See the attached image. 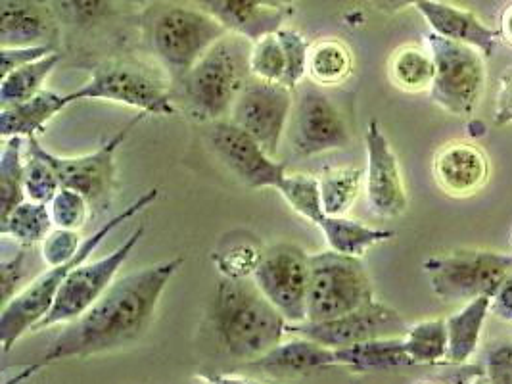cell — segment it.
<instances>
[{
  "instance_id": "cell-1",
  "label": "cell",
  "mask_w": 512,
  "mask_h": 384,
  "mask_svg": "<svg viewBox=\"0 0 512 384\" xmlns=\"http://www.w3.org/2000/svg\"><path fill=\"white\" fill-rule=\"evenodd\" d=\"M183 264L185 258L179 256L116 279L87 312L66 323L41 358L27 363L8 384L25 383L60 361L83 360L137 342L152 325L163 290Z\"/></svg>"
},
{
  "instance_id": "cell-2",
  "label": "cell",
  "mask_w": 512,
  "mask_h": 384,
  "mask_svg": "<svg viewBox=\"0 0 512 384\" xmlns=\"http://www.w3.org/2000/svg\"><path fill=\"white\" fill-rule=\"evenodd\" d=\"M286 323L254 279H219L211 327L221 352L229 360L246 365L267 354L284 340Z\"/></svg>"
},
{
  "instance_id": "cell-3",
  "label": "cell",
  "mask_w": 512,
  "mask_h": 384,
  "mask_svg": "<svg viewBox=\"0 0 512 384\" xmlns=\"http://www.w3.org/2000/svg\"><path fill=\"white\" fill-rule=\"evenodd\" d=\"M148 4L142 16L148 47L177 85L229 29L190 2L150 0Z\"/></svg>"
},
{
  "instance_id": "cell-4",
  "label": "cell",
  "mask_w": 512,
  "mask_h": 384,
  "mask_svg": "<svg viewBox=\"0 0 512 384\" xmlns=\"http://www.w3.org/2000/svg\"><path fill=\"white\" fill-rule=\"evenodd\" d=\"M252 45L248 37L229 31L177 83L196 120L211 123L229 118L236 98L252 79Z\"/></svg>"
},
{
  "instance_id": "cell-5",
  "label": "cell",
  "mask_w": 512,
  "mask_h": 384,
  "mask_svg": "<svg viewBox=\"0 0 512 384\" xmlns=\"http://www.w3.org/2000/svg\"><path fill=\"white\" fill-rule=\"evenodd\" d=\"M160 196V189L154 187L150 191L140 194L139 198L129 204L127 208H123V212H119L114 217H110L102 227H98L93 235H89L83 240L77 256L62 265H54L50 267L47 273L39 275L29 287L24 288L20 294H16L6 306H2V315H0V344H2V352L8 354L14 344L29 333L52 308L56 294L62 287V283L66 281V277L77 265L85 264L94 254V250L108 239V235H112L119 225H123L125 221L139 216L140 212H144L150 204H154Z\"/></svg>"
},
{
  "instance_id": "cell-6",
  "label": "cell",
  "mask_w": 512,
  "mask_h": 384,
  "mask_svg": "<svg viewBox=\"0 0 512 384\" xmlns=\"http://www.w3.org/2000/svg\"><path fill=\"white\" fill-rule=\"evenodd\" d=\"M307 321H328L374 300L373 283L361 258L325 250L309 256Z\"/></svg>"
},
{
  "instance_id": "cell-7",
  "label": "cell",
  "mask_w": 512,
  "mask_h": 384,
  "mask_svg": "<svg viewBox=\"0 0 512 384\" xmlns=\"http://www.w3.org/2000/svg\"><path fill=\"white\" fill-rule=\"evenodd\" d=\"M68 104L77 100L117 102L150 116H173L169 83L150 66L135 60H108L94 70L91 79L66 95Z\"/></svg>"
},
{
  "instance_id": "cell-8",
  "label": "cell",
  "mask_w": 512,
  "mask_h": 384,
  "mask_svg": "<svg viewBox=\"0 0 512 384\" xmlns=\"http://www.w3.org/2000/svg\"><path fill=\"white\" fill-rule=\"evenodd\" d=\"M150 114L139 112L133 120L127 121L116 135L102 144L98 150L83 156H58L39 143L37 135L27 137V144L35 148L43 158H47L50 166L58 173L62 187L81 192L91 208L94 216H102L112 208L114 189H116V152L119 146L129 139V135L137 129Z\"/></svg>"
},
{
  "instance_id": "cell-9",
  "label": "cell",
  "mask_w": 512,
  "mask_h": 384,
  "mask_svg": "<svg viewBox=\"0 0 512 384\" xmlns=\"http://www.w3.org/2000/svg\"><path fill=\"white\" fill-rule=\"evenodd\" d=\"M426 43L436 62L432 100L451 116H472L486 87V56L434 31L426 35Z\"/></svg>"
},
{
  "instance_id": "cell-10",
  "label": "cell",
  "mask_w": 512,
  "mask_h": 384,
  "mask_svg": "<svg viewBox=\"0 0 512 384\" xmlns=\"http://www.w3.org/2000/svg\"><path fill=\"white\" fill-rule=\"evenodd\" d=\"M432 292L442 302H470L489 294L512 273V256L493 250H455L424 262Z\"/></svg>"
},
{
  "instance_id": "cell-11",
  "label": "cell",
  "mask_w": 512,
  "mask_h": 384,
  "mask_svg": "<svg viewBox=\"0 0 512 384\" xmlns=\"http://www.w3.org/2000/svg\"><path fill=\"white\" fill-rule=\"evenodd\" d=\"M142 237L144 227L139 225L127 239L123 240V244L117 246L108 256L96 262L87 260L85 264L77 265L62 283L52 308L31 331L39 333L56 325H66L87 312L94 302L102 298V294L114 285L117 271L129 260Z\"/></svg>"
},
{
  "instance_id": "cell-12",
  "label": "cell",
  "mask_w": 512,
  "mask_h": 384,
  "mask_svg": "<svg viewBox=\"0 0 512 384\" xmlns=\"http://www.w3.org/2000/svg\"><path fill=\"white\" fill-rule=\"evenodd\" d=\"M309 254L298 244L280 242L265 248L254 273L259 290L288 323L307 321Z\"/></svg>"
},
{
  "instance_id": "cell-13",
  "label": "cell",
  "mask_w": 512,
  "mask_h": 384,
  "mask_svg": "<svg viewBox=\"0 0 512 384\" xmlns=\"http://www.w3.org/2000/svg\"><path fill=\"white\" fill-rule=\"evenodd\" d=\"M290 141L305 158L342 150L350 144V127L342 112L313 81L302 83L294 91Z\"/></svg>"
},
{
  "instance_id": "cell-14",
  "label": "cell",
  "mask_w": 512,
  "mask_h": 384,
  "mask_svg": "<svg viewBox=\"0 0 512 384\" xmlns=\"http://www.w3.org/2000/svg\"><path fill=\"white\" fill-rule=\"evenodd\" d=\"M409 325L403 315L373 300L371 304L346 313L328 321H303V323H286V335L311 338L328 348H346L373 338L403 336Z\"/></svg>"
},
{
  "instance_id": "cell-15",
  "label": "cell",
  "mask_w": 512,
  "mask_h": 384,
  "mask_svg": "<svg viewBox=\"0 0 512 384\" xmlns=\"http://www.w3.org/2000/svg\"><path fill=\"white\" fill-rule=\"evenodd\" d=\"M292 108V89L252 77L236 98L229 120L248 131L271 156H275L292 116Z\"/></svg>"
},
{
  "instance_id": "cell-16",
  "label": "cell",
  "mask_w": 512,
  "mask_h": 384,
  "mask_svg": "<svg viewBox=\"0 0 512 384\" xmlns=\"http://www.w3.org/2000/svg\"><path fill=\"white\" fill-rule=\"evenodd\" d=\"M208 141L215 156L233 171L236 179L250 189H277L286 175V166L234 121H211Z\"/></svg>"
},
{
  "instance_id": "cell-17",
  "label": "cell",
  "mask_w": 512,
  "mask_h": 384,
  "mask_svg": "<svg viewBox=\"0 0 512 384\" xmlns=\"http://www.w3.org/2000/svg\"><path fill=\"white\" fill-rule=\"evenodd\" d=\"M367 144V169L365 191L367 202L374 216L394 219L407 212L409 200L403 183L396 152L378 121L373 120L365 133Z\"/></svg>"
},
{
  "instance_id": "cell-18",
  "label": "cell",
  "mask_w": 512,
  "mask_h": 384,
  "mask_svg": "<svg viewBox=\"0 0 512 384\" xmlns=\"http://www.w3.org/2000/svg\"><path fill=\"white\" fill-rule=\"evenodd\" d=\"M432 171L438 187L447 196L468 198L488 183V156L474 143L453 141L438 150Z\"/></svg>"
},
{
  "instance_id": "cell-19",
  "label": "cell",
  "mask_w": 512,
  "mask_h": 384,
  "mask_svg": "<svg viewBox=\"0 0 512 384\" xmlns=\"http://www.w3.org/2000/svg\"><path fill=\"white\" fill-rule=\"evenodd\" d=\"M58 24L48 0H2L0 48L56 45Z\"/></svg>"
},
{
  "instance_id": "cell-20",
  "label": "cell",
  "mask_w": 512,
  "mask_h": 384,
  "mask_svg": "<svg viewBox=\"0 0 512 384\" xmlns=\"http://www.w3.org/2000/svg\"><path fill=\"white\" fill-rule=\"evenodd\" d=\"M430 29L445 39L470 45L486 58L491 56L501 39L499 29H491L474 12L443 0H419L415 6Z\"/></svg>"
},
{
  "instance_id": "cell-21",
  "label": "cell",
  "mask_w": 512,
  "mask_h": 384,
  "mask_svg": "<svg viewBox=\"0 0 512 384\" xmlns=\"http://www.w3.org/2000/svg\"><path fill=\"white\" fill-rule=\"evenodd\" d=\"M127 2H150V0H127ZM196 4L200 10L213 16L231 33L257 41L263 35L275 33L284 25L290 10L261 6L256 0H181Z\"/></svg>"
},
{
  "instance_id": "cell-22",
  "label": "cell",
  "mask_w": 512,
  "mask_h": 384,
  "mask_svg": "<svg viewBox=\"0 0 512 384\" xmlns=\"http://www.w3.org/2000/svg\"><path fill=\"white\" fill-rule=\"evenodd\" d=\"M246 367L271 375H305L319 369L338 367V361L334 348L323 346L311 338L292 335L290 340H282L267 354L246 363Z\"/></svg>"
},
{
  "instance_id": "cell-23",
  "label": "cell",
  "mask_w": 512,
  "mask_h": 384,
  "mask_svg": "<svg viewBox=\"0 0 512 384\" xmlns=\"http://www.w3.org/2000/svg\"><path fill=\"white\" fill-rule=\"evenodd\" d=\"M68 106L66 95H56L45 89L24 102L4 104L0 106V135L2 139L33 137Z\"/></svg>"
},
{
  "instance_id": "cell-24",
  "label": "cell",
  "mask_w": 512,
  "mask_h": 384,
  "mask_svg": "<svg viewBox=\"0 0 512 384\" xmlns=\"http://www.w3.org/2000/svg\"><path fill=\"white\" fill-rule=\"evenodd\" d=\"M334 352H336L338 365L348 367L357 373L413 365V360L405 348L403 336L373 338L359 344H351L346 348H336Z\"/></svg>"
},
{
  "instance_id": "cell-25",
  "label": "cell",
  "mask_w": 512,
  "mask_h": 384,
  "mask_svg": "<svg viewBox=\"0 0 512 384\" xmlns=\"http://www.w3.org/2000/svg\"><path fill=\"white\" fill-rule=\"evenodd\" d=\"M489 312H491V296L484 294L466 302L459 312L445 319L447 333H449L447 363L463 365L476 354Z\"/></svg>"
},
{
  "instance_id": "cell-26",
  "label": "cell",
  "mask_w": 512,
  "mask_h": 384,
  "mask_svg": "<svg viewBox=\"0 0 512 384\" xmlns=\"http://www.w3.org/2000/svg\"><path fill=\"white\" fill-rule=\"evenodd\" d=\"M319 229L323 231L330 250L355 258H363L374 246L396 237L394 231L369 227L346 216H326L319 223Z\"/></svg>"
},
{
  "instance_id": "cell-27",
  "label": "cell",
  "mask_w": 512,
  "mask_h": 384,
  "mask_svg": "<svg viewBox=\"0 0 512 384\" xmlns=\"http://www.w3.org/2000/svg\"><path fill=\"white\" fill-rule=\"evenodd\" d=\"M263 254V244L252 233L233 231L211 252V262L219 269L221 277L252 279Z\"/></svg>"
},
{
  "instance_id": "cell-28",
  "label": "cell",
  "mask_w": 512,
  "mask_h": 384,
  "mask_svg": "<svg viewBox=\"0 0 512 384\" xmlns=\"http://www.w3.org/2000/svg\"><path fill=\"white\" fill-rule=\"evenodd\" d=\"M307 75L319 87H338L353 75V52L340 39H321L309 48Z\"/></svg>"
},
{
  "instance_id": "cell-29",
  "label": "cell",
  "mask_w": 512,
  "mask_h": 384,
  "mask_svg": "<svg viewBox=\"0 0 512 384\" xmlns=\"http://www.w3.org/2000/svg\"><path fill=\"white\" fill-rule=\"evenodd\" d=\"M388 72L397 89L407 93H424L432 89L436 62L430 48L426 50L415 45H407L397 48L392 54Z\"/></svg>"
},
{
  "instance_id": "cell-30",
  "label": "cell",
  "mask_w": 512,
  "mask_h": 384,
  "mask_svg": "<svg viewBox=\"0 0 512 384\" xmlns=\"http://www.w3.org/2000/svg\"><path fill=\"white\" fill-rule=\"evenodd\" d=\"M2 154H0V221L10 216L25 200L24 169L25 160L24 137L2 139Z\"/></svg>"
},
{
  "instance_id": "cell-31",
  "label": "cell",
  "mask_w": 512,
  "mask_h": 384,
  "mask_svg": "<svg viewBox=\"0 0 512 384\" xmlns=\"http://www.w3.org/2000/svg\"><path fill=\"white\" fill-rule=\"evenodd\" d=\"M62 54L52 52L41 60H35L31 64H25L22 68L2 75L0 83V106L4 104H14V102H24L43 91V85L48 79V75L56 70L60 64Z\"/></svg>"
},
{
  "instance_id": "cell-32",
  "label": "cell",
  "mask_w": 512,
  "mask_h": 384,
  "mask_svg": "<svg viewBox=\"0 0 512 384\" xmlns=\"http://www.w3.org/2000/svg\"><path fill=\"white\" fill-rule=\"evenodd\" d=\"M52 227L54 221L50 214V206L35 200H24L10 216L0 221L2 237H10L24 246L43 242L52 231Z\"/></svg>"
},
{
  "instance_id": "cell-33",
  "label": "cell",
  "mask_w": 512,
  "mask_h": 384,
  "mask_svg": "<svg viewBox=\"0 0 512 384\" xmlns=\"http://www.w3.org/2000/svg\"><path fill=\"white\" fill-rule=\"evenodd\" d=\"M365 171L357 168H325L319 175L326 216H346L359 198Z\"/></svg>"
},
{
  "instance_id": "cell-34",
  "label": "cell",
  "mask_w": 512,
  "mask_h": 384,
  "mask_svg": "<svg viewBox=\"0 0 512 384\" xmlns=\"http://www.w3.org/2000/svg\"><path fill=\"white\" fill-rule=\"evenodd\" d=\"M403 340L413 365H438L447 361L449 333L445 319H428L409 325Z\"/></svg>"
},
{
  "instance_id": "cell-35",
  "label": "cell",
  "mask_w": 512,
  "mask_h": 384,
  "mask_svg": "<svg viewBox=\"0 0 512 384\" xmlns=\"http://www.w3.org/2000/svg\"><path fill=\"white\" fill-rule=\"evenodd\" d=\"M277 191L298 216L311 221L313 225L319 227V223L325 219L319 177L309 173H286L280 179Z\"/></svg>"
},
{
  "instance_id": "cell-36",
  "label": "cell",
  "mask_w": 512,
  "mask_h": 384,
  "mask_svg": "<svg viewBox=\"0 0 512 384\" xmlns=\"http://www.w3.org/2000/svg\"><path fill=\"white\" fill-rule=\"evenodd\" d=\"M24 189L29 200L45 204H50L56 192L62 189L58 173L50 166V162L29 144L25 158Z\"/></svg>"
},
{
  "instance_id": "cell-37",
  "label": "cell",
  "mask_w": 512,
  "mask_h": 384,
  "mask_svg": "<svg viewBox=\"0 0 512 384\" xmlns=\"http://www.w3.org/2000/svg\"><path fill=\"white\" fill-rule=\"evenodd\" d=\"M250 72L256 79L282 85L286 73V54L277 31L254 41L250 54Z\"/></svg>"
},
{
  "instance_id": "cell-38",
  "label": "cell",
  "mask_w": 512,
  "mask_h": 384,
  "mask_svg": "<svg viewBox=\"0 0 512 384\" xmlns=\"http://www.w3.org/2000/svg\"><path fill=\"white\" fill-rule=\"evenodd\" d=\"M58 22L77 29L100 24L114 12V0H48Z\"/></svg>"
},
{
  "instance_id": "cell-39",
  "label": "cell",
  "mask_w": 512,
  "mask_h": 384,
  "mask_svg": "<svg viewBox=\"0 0 512 384\" xmlns=\"http://www.w3.org/2000/svg\"><path fill=\"white\" fill-rule=\"evenodd\" d=\"M277 35H279L284 54H286V73H284L282 85L296 91L307 75L311 45L300 31L288 29L284 25L277 31Z\"/></svg>"
},
{
  "instance_id": "cell-40",
  "label": "cell",
  "mask_w": 512,
  "mask_h": 384,
  "mask_svg": "<svg viewBox=\"0 0 512 384\" xmlns=\"http://www.w3.org/2000/svg\"><path fill=\"white\" fill-rule=\"evenodd\" d=\"M48 206H50L54 227L75 229V231H81L93 214L89 200L81 192L73 191L68 187H62L56 192V196Z\"/></svg>"
},
{
  "instance_id": "cell-41",
  "label": "cell",
  "mask_w": 512,
  "mask_h": 384,
  "mask_svg": "<svg viewBox=\"0 0 512 384\" xmlns=\"http://www.w3.org/2000/svg\"><path fill=\"white\" fill-rule=\"evenodd\" d=\"M83 237L79 235V231L75 229H64V227H56L47 235V239L41 242V254L47 265L66 264L73 260L83 244Z\"/></svg>"
},
{
  "instance_id": "cell-42",
  "label": "cell",
  "mask_w": 512,
  "mask_h": 384,
  "mask_svg": "<svg viewBox=\"0 0 512 384\" xmlns=\"http://www.w3.org/2000/svg\"><path fill=\"white\" fill-rule=\"evenodd\" d=\"M56 52V45H33V47L0 48V60H2V75H8L25 64H31L35 60H41L48 54Z\"/></svg>"
},
{
  "instance_id": "cell-43",
  "label": "cell",
  "mask_w": 512,
  "mask_h": 384,
  "mask_svg": "<svg viewBox=\"0 0 512 384\" xmlns=\"http://www.w3.org/2000/svg\"><path fill=\"white\" fill-rule=\"evenodd\" d=\"M486 365L488 377L493 383H512V342L493 346Z\"/></svg>"
},
{
  "instance_id": "cell-44",
  "label": "cell",
  "mask_w": 512,
  "mask_h": 384,
  "mask_svg": "<svg viewBox=\"0 0 512 384\" xmlns=\"http://www.w3.org/2000/svg\"><path fill=\"white\" fill-rule=\"evenodd\" d=\"M25 252H18L12 260H4L0 264V288H2V306H6L14 296L18 283L24 277Z\"/></svg>"
},
{
  "instance_id": "cell-45",
  "label": "cell",
  "mask_w": 512,
  "mask_h": 384,
  "mask_svg": "<svg viewBox=\"0 0 512 384\" xmlns=\"http://www.w3.org/2000/svg\"><path fill=\"white\" fill-rule=\"evenodd\" d=\"M493 123L499 127L512 125V70L503 73L499 79V93L495 102Z\"/></svg>"
},
{
  "instance_id": "cell-46",
  "label": "cell",
  "mask_w": 512,
  "mask_h": 384,
  "mask_svg": "<svg viewBox=\"0 0 512 384\" xmlns=\"http://www.w3.org/2000/svg\"><path fill=\"white\" fill-rule=\"evenodd\" d=\"M491 312L501 321L512 323V273L491 296Z\"/></svg>"
},
{
  "instance_id": "cell-47",
  "label": "cell",
  "mask_w": 512,
  "mask_h": 384,
  "mask_svg": "<svg viewBox=\"0 0 512 384\" xmlns=\"http://www.w3.org/2000/svg\"><path fill=\"white\" fill-rule=\"evenodd\" d=\"M419 0H371L374 8L382 14H388V16H394L399 14L411 6H417Z\"/></svg>"
},
{
  "instance_id": "cell-48",
  "label": "cell",
  "mask_w": 512,
  "mask_h": 384,
  "mask_svg": "<svg viewBox=\"0 0 512 384\" xmlns=\"http://www.w3.org/2000/svg\"><path fill=\"white\" fill-rule=\"evenodd\" d=\"M499 35H501V41L512 48V2L507 4V8L503 10L501 14V22H499Z\"/></svg>"
},
{
  "instance_id": "cell-49",
  "label": "cell",
  "mask_w": 512,
  "mask_h": 384,
  "mask_svg": "<svg viewBox=\"0 0 512 384\" xmlns=\"http://www.w3.org/2000/svg\"><path fill=\"white\" fill-rule=\"evenodd\" d=\"M261 6H271V8H282V10H290L294 6V0H256Z\"/></svg>"
}]
</instances>
